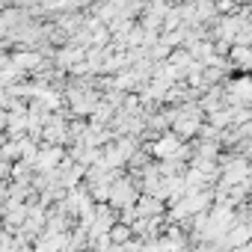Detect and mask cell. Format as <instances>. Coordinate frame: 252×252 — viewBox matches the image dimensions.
Instances as JSON below:
<instances>
[{"instance_id": "cell-1", "label": "cell", "mask_w": 252, "mask_h": 252, "mask_svg": "<svg viewBox=\"0 0 252 252\" xmlns=\"http://www.w3.org/2000/svg\"><path fill=\"white\" fill-rule=\"evenodd\" d=\"M107 237H110V243H125V240L131 237V228L128 225H113Z\"/></svg>"}]
</instances>
